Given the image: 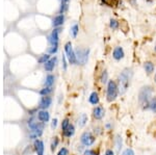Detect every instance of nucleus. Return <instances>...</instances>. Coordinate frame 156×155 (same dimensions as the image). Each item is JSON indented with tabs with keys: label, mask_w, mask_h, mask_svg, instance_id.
<instances>
[{
	"label": "nucleus",
	"mask_w": 156,
	"mask_h": 155,
	"mask_svg": "<svg viewBox=\"0 0 156 155\" xmlns=\"http://www.w3.org/2000/svg\"><path fill=\"white\" fill-rule=\"evenodd\" d=\"M132 77V71L131 69H125L120 74L119 77V92L121 94H124L127 91L128 86L130 84V80Z\"/></svg>",
	"instance_id": "f257e3e1"
},
{
	"label": "nucleus",
	"mask_w": 156,
	"mask_h": 155,
	"mask_svg": "<svg viewBox=\"0 0 156 155\" xmlns=\"http://www.w3.org/2000/svg\"><path fill=\"white\" fill-rule=\"evenodd\" d=\"M152 96V89L150 86H144L140 92V97H138V101H140V104L145 108H148L150 103V100Z\"/></svg>",
	"instance_id": "f03ea898"
},
{
	"label": "nucleus",
	"mask_w": 156,
	"mask_h": 155,
	"mask_svg": "<svg viewBox=\"0 0 156 155\" xmlns=\"http://www.w3.org/2000/svg\"><path fill=\"white\" fill-rule=\"evenodd\" d=\"M118 93H119V87L115 84V81L110 80L108 81V86H107V101L112 102L115 100L118 96Z\"/></svg>",
	"instance_id": "7ed1b4c3"
},
{
	"label": "nucleus",
	"mask_w": 156,
	"mask_h": 155,
	"mask_svg": "<svg viewBox=\"0 0 156 155\" xmlns=\"http://www.w3.org/2000/svg\"><path fill=\"white\" fill-rule=\"evenodd\" d=\"M89 53H90L89 49L77 48L76 51H75L77 62H79L80 65H85V64H87V59H89Z\"/></svg>",
	"instance_id": "20e7f679"
},
{
	"label": "nucleus",
	"mask_w": 156,
	"mask_h": 155,
	"mask_svg": "<svg viewBox=\"0 0 156 155\" xmlns=\"http://www.w3.org/2000/svg\"><path fill=\"white\" fill-rule=\"evenodd\" d=\"M65 52H66V57L68 58L70 64L74 65L75 62H77L76 54H75V51L73 50L71 42H68V43H66V45H65Z\"/></svg>",
	"instance_id": "39448f33"
},
{
	"label": "nucleus",
	"mask_w": 156,
	"mask_h": 155,
	"mask_svg": "<svg viewBox=\"0 0 156 155\" xmlns=\"http://www.w3.org/2000/svg\"><path fill=\"white\" fill-rule=\"evenodd\" d=\"M60 29L59 28H54L52 32L48 37V42L51 45V47H58V34H59Z\"/></svg>",
	"instance_id": "423d86ee"
},
{
	"label": "nucleus",
	"mask_w": 156,
	"mask_h": 155,
	"mask_svg": "<svg viewBox=\"0 0 156 155\" xmlns=\"http://www.w3.org/2000/svg\"><path fill=\"white\" fill-rule=\"evenodd\" d=\"M81 143L84 145V146H90L95 143V137L93 136V134L90 132H84L81 136V139H80Z\"/></svg>",
	"instance_id": "0eeeda50"
},
{
	"label": "nucleus",
	"mask_w": 156,
	"mask_h": 155,
	"mask_svg": "<svg viewBox=\"0 0 156 155\" xmlns=\"http://www.w3.org/2000/svg\"><path fill=\"white\" fill-rule=\"evenodd\" d=\"M65 22V16L62 14H59L57 16H55L52 19V25L54 26V28H58L59 26H62Z\"/></svg>",
	"instance_id": "6e6552de"
},
{
	"label": "nucleus",
	"mask_w": 156,
	"mask_h": 155,
	"mask_svg": "<svg viewBox=\"0 0 156 155\" xmlns=\"http://www.w3.org/2000/svg\"><path fill=\"white\" fill-rule=\"evenodd\" d=\"M28 126L31 130H43L44 125L41 124L40 122H37L34 119H31L28 121Z\"/></svg>",
	"instance_id": "1a4fd4ad"
},
{
	"label": "nucleus",
	"mask_w": 156,
	"mask_h": 155,
	"mask_svg": "<svg viewBox=\"0 0 156 155\" xmlns=\"http://www.w3.org/2000/svg\"><path fill=\"white\" fill-rule=\"evenodd\" d=\"M51 103H52V99L48 96H44L42 97L41 101H40V107L43 109H46L51 105Z\"/></svg>",
	"instance_id": "9d476101"
},
{
	"label": "nucleus",
	"mask_w": 156,
	"mask_h": 155,
	"mask_svg": "<svg viewBox=\"0 0 156 155\" xmlns=\"http://www.w3.org/2000/svg\"><path fill=\"white\" fill-rule=\"evenodd\" d=\"M112 56H114L115 59L117 61H120L124 57V50H123L122 47H115L114 52H112Z\"/></svg>",
	"instance_id": "9b49d317"
},
{
	"label": "nucleus",
	"mask_w": 156,
	"mask_h": 155,
	"mask_svg": "<svg viewBox=\"0 0 156 155\" xmlns=\"http://www.w3.org/2000/svg\"><path fill=\"white\" fill-rule=\"evenodd\" d=\"M56 61H57V58L55 56L52 57V58H50L49 61L45 64V70H46L47 72H51L52 70L54 69L55 65H56Z\"/></svg>",
	"instance_id": "f8f14e48"
},
{
	"label": "nucleus",
	"mask_w": 156,
	"mask_h": 155,
	"mask_svg": "<svg viewBox=\"0 0 156 155\" xmlns=\"http://www.w3.org/2000/svg\"><path fill=\"white\" fill-rule=\"evenodd\" d=\"M104 108H103L102 106H97L96 108L94 109V111H93V114H94V118L97 119V120H100L103 118V116H104Z\"/></svg>",
	"instance_id": "ddd939ff"
},
{
	"label": "nucleus",
	"mask_w": 156,
	"mask_h": 155,
	"mask_svg": "<svg viewBox=\"0 0 156 155\" xmlns=\"http://www.w3.org/2000/svg\"><path fill=\"white\" fill-rule=\"evenodd\" d=\"M34 147H36L37 155H44V143L40 139H37L34 142Z\"/></svg>",
	"instance_id": "4468645a"
},
{
	"label": "nucleus",
	"mask_w": 156,
	"mask_h": 155,
	"mask_svg": "<svg viewBox=\"0 0 156 155\" xmlns=\"http://www.w3.org/2000/svg\"><path fill=\"white\" fill-rule=\"evenodd\" d=\"M37 118H39V120L41 122H43V123H45V122H48L49 121V114L48 111H41L37 112Z\"/></svg>",
	"instance_id": "2eb2a0df"
},
{
	"label": "nucleus",
	"mask_w": 156,
	"mask_h": 155,
	"mask_svg": "<svg viewBox=\"0 0 156 155\" xmlns=\"http://www.w3.org/2000/svg\"><path fill=\"white\" fill-rule=\"evenodd\" d=\"M87 122V116L85 114H81L78 118V126L79 127H83Z\"/></svg>",
	"instance_id": "dca6fc26"
},
{
	"label": "nucleus",
	"mask_w": 156,
	"mask_h": 155,
	"mask_svg": "<svg viewBox=\"0 0 156 155\" xmlns=\"http://www.w3.org/2000/svg\"><path fill=\"white\" fill-rule=\"evenodd\" d=\"M54 76L53 75H47V77H46V79H45V82H44V84L46 86H48V87H51L52 86V84L54 83Z\"/></svg>",
	"instance_id": "f3484780"
},
{
	"label": "nucleus",
	"mask_w": 156,
	"mask_h": 155,
	"mask_svg": "<svg viewBox=\"0 0 156 155\" xmlns=\"http://www.w3.org/2000/svg\"><path fill=\"white\" fill-rule=\"evenodd\" d=\"M89 100H90V103L94 104V105H96V104L99 103V96H98V94L96 93V92H94V93L90 94Z\"/></svg>",
	"instance_id": "a211bd4d"
},
{
	"label": "nucleus",
	"mask_w": 156,
	"mask_h": 155,
	"mask_svg": "<svg viewBox=\"0 0 156 155\" xmlns=\"http://www.w3.org/2000/svg\"><path fill=\"white\" fill-rule=\"evenodd\" d=\"M144 68L148 74H151L153 71H154V65H153L151 62H146L144 65Z\"/></svg>",
	"instance_id": "6ab92c4d"
},
{
	"label": "nucleus",
	"mask_w": 156,
	"mask_h": 155,
	"mask_svg": "<svg viewBox=\"0 0 156 155\" xmlns=\"http://www.w3.org/2000/svg\"><path fill=\"white\" fill-rule=\"evenodd\" d=\"M74 132H75V128H74V126L70 124V126L68 127V128L66 129V130L64 131V136H68V137H70V136H72L73 134H74Z\"/></svg>",
	"instance_id": "aec40b11"
},
{
	"label": "nucleus",
	"mask_w": 156,
	"mask_h": 155,
	"mask_svg": "<svg viewBox=\"0 0 156 155\" xmlns=\"http://www.w3.org/2000/svg\"><path fill=\"white\" fill-rule=\"evenodd\" d=\"M121 148H122V137L120 136H117V137H115V149H117L118 152H120Z\"/></svg>",
	"instance_id": "412c9836"
},
{
	"label": "nucleus",
	"mask_w": 156,
	"mask_h": 155,
	"mask_svg": "<svg viewBox=\"0 0 156 155\" xmlns=\"http://www.w3.org/2000/svg\"><path fill=\"white\" fill-rule=\"evenodd\" d=\"M78 31H79V26H78V24H74L71 27V31H70V32H71V36L73 37H76Z\"/></svg>",
	"instance_id": "4be33fe9"
},
{
	"label": "nucleus",
	"mask_w": 156,
	"mask_h": 155,
	"mask_svg": "<svg viewBox=\"0 0 156 155\" xmlns=\"http://www.w3.org/2000/svg\"><path fill=\"white\" fill-rule=\"evenodd\" d=\"M50 59V55L49 53H46V54H43V55H41V57L39 58V62L40 64H46L47 62H48Z\"/></svg>",
	"instance_id": "5701e85b"
},
{
	"label": "nucleus",
	"mask_w": 156,
	"mask_h": 155,
	"mask_svg": "<svg viewBox=\"0 0 156 155\" xmlns=\"http://www.w3.org/2000/svg\"><path fill=\"white\" fill-rule=\"evenodd\" d=\"M148 108H150L152 111L156 112V98L153 97V98L150 100V103H149V106H148Z\"/></svg>",
	"instance_id": "b1692460"
},
{
	"label": "nucleus",
	"mask_w": 156,
	"mask_h": 155,
	"mask_svg": "<svg viewBox=\"0 0 156 155\" xmlns=\"http://www.w3.org/2000/svg\"><path fill=\"white\" fill-rule=\"evenodd\" d=\"M52 92V87H44V89H42L41 91H40V94L42 95V96H48V94H50Z\"/></svg>",
	"instance_id": "393cba45"
},
{
	"label": "nucleus",
	"mask_w": 156,
	"mask_h": 155,
	"mask_svg": "<svg viewBox=\"0 0 156 155\" xmlns=\"http://www.w3.org/2000/svg\"><path fill=\"white\" fill-rule=\"evenodd\" d=\"M102 2L104 4H106L108 6H115L118 3L117 0H102Z\"/></svg>",
	"instance_id": "a878e982"
},
{
	"label": "nucleus",
	"mask_w": 156,
	"mask_h": 155,
	"mask_svg": "<svg viewBox=\"0 0 156 155\" xmlns=\"http://www.w3.org/2000/svg\"><path fill=\"white\" fill-rule=\"evenodd\" d=\"M110 27H112V29H117L118 27H119V22L117 21V20H115V19H112L110 20Z\"/></svg>",
	"instance_id": "bb28decb"
},
{
	"label": "nucleus",
	"mask_w": 156,
	"mask_h": 155,
	"mask_svg": "<svg viewBox=\"0 0 156 155\" xmlns=\"http://www.w3.org/2000/svg\"><path fill=\"white\" fill-rule=\"evenodd\" d=\"M69 126H70L69 120H68V119H65L64 121H62V131L66 130V129H67Z\"/></svg>",
	"instance_id": "cd10ccee"
},
{
	"label": "nucleus",
	"mask_w": 156,
	"mask_h": 155,
	"mask_svg": "<svg viewBox=\"0 0 156 155\" xmlns=\"http://www.w3.org/2000/svg\"><path fill=\"white\" fill-rule=\"evenodd\" d=\"M68 9V3H62L60 4V7H59V14H62L66 12Z\"/></svg>",
	"instance_id": "c85d7f7f"
},
{
	"label": "nucleus",
	"mask_w": 156,
	"mask_h": 155,
	"mask_svg": "<svg viewBox=\"0 0 156 155\" xmlns=\"http://www.w3.org/2000/svg\"><path fill=\"white\" fill-rule=\"evenodd\" d=\"M107 77H108V74H107V71H104L102 73V75H101V82L102 83H106L107 82Z\"/></svg>",
	"instance_id": "c756f323"
},
{
	"label": "nucleus",
	"mask_w": 156,
	"mask_h": 155,
	"mask_svg": "<svg viewBox=\"0 0 156 155\" xmlns=\"http://www.w3.org/2000/svg\"><path fill=\"white\" fill-rule=\"evenodd\" d=\"M122 155H134V152H133L132 149H126L124 152H123Z\"/></svg>",
	"instance_id": "7c9ffc66"
},
{
	"label": "nucleus",
	"mask_w": 156,
	"mask_h": 155,
	"mask_svg": "<svg viewBox=\"0 0 156 155\" xmlns=\"http://www.w3.org/2000/svg\"><path fill=\"white\" fill-rule=\"evenodd\" d=\"M57 155H68V150L66 148H62L58 153H57Z\"/></svg>",
	"instance_id": "2f4dec72"
},
{
	"label": "nucleus",
	"mask_w": 156,
	"mask_h": 155,
	"mask_svg": "<svg viewBox=\"0 0 156 155\" xmlns=\"http://www.w3.org/2000/svg\"><path fill=\"white\" fill-rule=\"evenodd\" d=\"M57 144H58V139H57L56 137H55V142H53V143H52V146H51V150H52V151H54V149L56 148Z\"/></svg>",
	"instance_id": "473e14b6"
},
{
	"label": "nucleus",
	"mask_w": 156,
	"mask_h": 155,
	"mask_svg": "<svg viewBox=\"0 0 156 155\" xmlns=\"http://www.w3.org/2000/svg\"><path fill=\"white\" fill-rule=\"evenodd\" d=\"M83 155H96V153L93 150H87V151H84Z\"/></svg>",
	"instance_id": "72a5a7b5"
},
{
	"label": "nucleus",
	"mask_w": 156,
	"mask_h": 155,
	"mask_svg": "<svg viewBox=\"0 0 156 155\" xmlns=\"http://www.w3.org/2000/svg\"><path fill=\"white\" fill-rule=\"evenodd\" d=\"M62 66H64V70H67V64H66V56L62 55Z\"/></svg>",
	"instance_id": "f704fd0d"
},
{
	"label": "nucleus",
	"mask_w": 156,
	"mask_h": 155,
	"mask_svg": "<svg viewBox=\"0 0 156 155\" xmlns=\"http://www.w3.org/2000/svg\"><path fill=\"white\" fill-rule=\"evenodd\" d=\"M56 125H57V119H54L53 121H52L51 127H52V128H55V127H56Z\"/></svg>",
	"instance_id": "c9c22d12"
},
{
	"label": "nucleus",
	"mask_w": 156,
	"mask_h": 155,
	"mask_svg": "<svg viewBox=\"0 0 156 155\" xmlns=\"http://www.w3.org/2000/svg\"><path fill=\"white\" fill-rule=\"evenodd\" d=\"M105 155H115V153L112 150H107V151L105 152Z\"/></svg>",
	"instance_id": "e433bc0d"
},
{
	"label": "nucleus",
	"mask_w": 156,
	"mask_h": 155,
	"mask_svg": "<svg viewBox=\"0 0 156 155\" xmlns=\"http://www.w3.org/2000/svg\"><path fill=\"white\" fill-rule=\"evenodd\" d=\"M60 2H62V3H68L69 0H60Z\"/></svg>",
	"instance_id": "4c0bfd02"
},
{
	"label": "nucleus",
	"mask_w": 156,
	"mask_h": 155,
	"mask_svg": "<svg viewBox=\"0 0 156 155\" xmlns=\"http://www.w3.org/2000/svg\"><path fill=\"white\" fill-rule=\"evenodd\" d=\"M155 82H156V74H155Z\"/></svg>",
	"instance_id": "58836bf2"
},
{
	"label": "nucleus",
	"mask_w": 156,
	"mask_h": 155,
	"mask_svg": "<svg viewBox=\"0 0 156 155\" xmlns=\"http://www.w3.org/2000/svg\"><path fill=\"white\" fill-rule=\"evenodd\" d=\"M155 51H156V46H155Z\"/></svg>",
	"instance_id": "ea45409f"
}]
</instances>
